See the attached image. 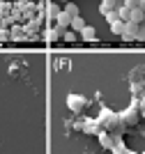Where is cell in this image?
Instances as JSON below:
<instances>
[{"instance_id":"9","label":"cell","mask_w":145,"mask_h":154,"mask_svg":"<svg viewBox=\"0 0 145 154\" xmlns=\"http://www.w3.org/2000/svg\"><path fill=\"white\" fill-rule=\"evenodd\" d=\"M138 2L140 0H122V5L129 7V9H138Z\"/></svg>"},{"instance_id":"6","label":"cell","mask_w":145,"mask_h":154,"mask_svg":"<svg viewBox=\"0 0 145 154\" xmlns=\"http://www.w3.org/2000/svg\"><path fill=\"white\" fill-rule=\"evenodd\" d=\"M125 21H115V23H111V32H113V35H120L122 37V32H125Z\"/></svg>"},{"instance_id":"4","label":"cell","mask_w":145,"mask_h":154,"mask_svg":"<svg viewBox=\"0 0 145 154\" xmlns=\"http://www.w3.org/2000/svg\"><path fill=\"white\" fill-rule=\"evenodd\" d=\"M81 37L85 39V42H95V39H97V30H95L92 26H85V28L81 30Z\"/></svg>"},{"instance_id":"2","label":"cell","mask_w":145,"mask_h":154,"mask_svg":"<svg viewBox=\"0 0 145 154\" xmlns=\"http://www.w3.org/2000/svg\"><path fill=\"white\" fill-rule=\"evenodd\" d=\"M122 5V0H101V14H104V16H106L108 12H115V9H118V7Z\"/></svg>"},{"instance_id":"8","label":"cell","mask_w":145,"mask_h":154,"mask_svg":"<svg viewBox=\"0 0 145 154\" xmlns=\"http://www.w3.org/2000/svg\"><path fill=\"white\" fill-rule=\"evenodd\" d=\"M71 28H74L76 32H81L83 28H85V21H83L81 16H76V19H71Z\"/></svg>"},{"instance_id":"15","label":"cell","mask_w":145,"mask_h":154,"mask_svg":"<svg viewBox=\"0 0 145 154\" xmlns=\"http://www.w3.org/2000/svg\"><path fill=\"white\" fill-rule=\"evenodd\" d=\"M7 37H9V35H7L5 30H0V39H7Z\"/></svg>"},{"instance_id":"10","label":"cell","mask_w":145,"mask_h":154,"mask_svg":"<svg viewBox=\"0 0 145 154\" xmlns=\"http://www.w3.org/2000/svg\"><path fill=\"white\" fill-rule=\"evenodd\" d=\"M106 21H108V26H111V23H115V21H120L118 12H108V14H106Z\"/></svg>"},{"instance_id":"3","label":"cell","mask_w":145,"mask_h":154,"mask_svg":"<svg viewBox=\"0 0 145 154\" xmlns=\"http://www.w3.org/2000/svg\"><path fill=\"white\" fill-rule=\"evenodd\" d=\"M67 103H69V108H71V110H81L88 101H85V97H81V94H71L69 99H67Z\"/></svg>"},{"instance_id":"13","label":"cell","mask_w":145,"mask_h":154,"mask_svg":"<svg viewBox=\"0 0 145 154\" xmlns=\"http://www.w3.org/2000/svg\"><path fill=\"white\" fill-rule=\"evenodd\" d=\"M12 37H14V39H19V37H23V30H19V28H14V32H12Z\"/></svg>"},{"instance_id":"12","label":"cell","mask_w":145,"mask_h":154,"mask_svg":"<svg viewBox=\"0 0 145 154\" xmlns=\"http://www.w3.org/2000/svg\"><path fill=\"white\" fill-rule=\"evenodd\" d=\"M62 37L67 39V42H74V39H76V32H65Z\"/></svg>"},{"instance_id":"14","label":"cell","mask_w":145,"mask_h":154,"mask_svg":"<svg viewBox=\"0 0 145 154\" xmlns=\"http://www.w3.org/2000/svg\"><path fill=\"white\" fill-rule=\"evenodd\" d=\"M138 9H140V12L145 14V0H140V2H138Z\"/></svg>"},{"instance_id":"11","label":"cell","mask_w":145,"mask_h":154,"mask_svg":"<svg viewBox=\"0 0 145 154\" xmlns=\"http://www.w3.org/2000/svg\"><path fill=\"white\" fill-rule=\"evenodd\" d=\"M136 39H138V42H145V26H143V23L138 26V35H136Z\"/></svg>"},{"instance_id":"7","label":"cell","mask_w":145,"mask_h":154,"mask_svg":"<svg viewBox=\"0 0 145 154\" xmlns=\"http://www.w3.org/2000/svg\"><path fill=\"white\" fill-rule=\"evenodd\" d=\"M62 12L67 14V16H71V19H76V16H78V7H76V5H71V2H67Z\"/></svg>"},{"instance_id":"1","label":"cell","mask_w":145,"mask_h":154,"mask_svg":"<svg viewBox=\"0 0 145 154\" xmlns=\"http://www.w3.org/2000/svg\"><path fill=\"white\" fill-rule=\"evenodd\" d=\"M71 26V16H67L65 12H58V16H55V30L60 32V35H65V30Z\"/></svg>"},{"instance_id":"5","label":"cell","mask_w":145,"mask_h":154,"mask_svg":"<svg viewBox=\"0 0 145 154\" xmlns=\"http://www.w3.org/2000/svg\"><path fill=\"white\" fill-rule=\"evenodd\" d=\"M143 16H145V14L140 12V9H131V14H129V21H127V23H143Z\"/></svg>"}]
</instances>
